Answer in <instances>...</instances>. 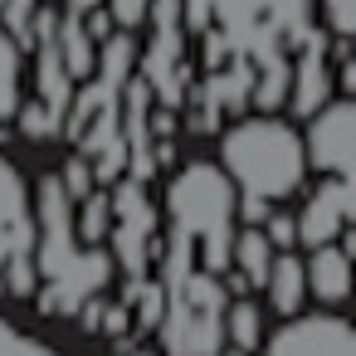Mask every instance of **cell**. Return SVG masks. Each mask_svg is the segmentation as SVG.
Wrapping results in <instances>:
<instances>
[{
  "label": "cell",
  "mask_w": 356,
  "mask_h": 356,
  "mask_svg": "<svg viewBox=\"0 0 356 356\" xmlns=\"http://www.w3.org/2000/svg\"><path fill=\"white\" fill-rule=\"evenodd\" d=\"M40 6H44V0H6V25H10V30H25Z\"/></svg>",
  "instance_id": "cell-20"
},
{
  "label": "cell",
  "mask_w": 356,
  "mask_h": 356,
  "mask_svg": "<svg viewBox=\"0 0 356 356\" xmlns=\"http://www.w3.org/2000/svg\"><path fill=\"white\" fill-rule=\"evenodd\" d=\"M108 234V200L103 195H83V210L74 220V239L79 244H98Z\"/></svg>",
  "instance_id": "cell-16"
},
{
  "label": "cell",
  "mask_w": 356,
  "mask_h": 356,
  "mask_svg": "<svg viewBox=\"0 0 356 356\" xmlns=\"http://www.w3.org/2000/svg\"><path fill=\"white\" fill-rule=\"evenodd\" d=\"M322 15H327V30L337 40L356 35V0H322Z\"/></svg>",
  "instance_id": "cell-18"
},
{
  "label": "cell",
  "mask_w": 356,
  "mask_h": 356,
  "mask_svg": "<svg viewBox=\"0 0 356 356\" xmlns=\"http://www.w3.org/2000/svg\"><path fill=\"white\" fill-rule=\"evenodd\" d=\"M0 356H59V351H54V346H44L40 337L20 332L15 322L0 317Z\"/></svg>",
  "instance_id": "cell-17"
},
{
  "label": "cell",
  "mask_w": 356,
  "mask_h": 356,
  "mask_svg": "<svg viewBox=\"0 0 356 356\" xmlns=\"http://www.w3.org/2000/svg\"><path fill=\"white\" fill-rule=\"evenodd\" d=\"M220 332H225V341H229L234 351H254V346L264 341V312H259L249 298H234V302H225Z\"/></svg>",
  "instance_id": "cell-14"
},
{
  "label": "cell",
  "mask_w": 356,
  "mask_h": 356,
  "mask_svg": "<svg viewBox=\"0 0 356 356\" xmlns=\"http://www.w3.org/2000/svg\"><path fill=\"white\" fill-rule=\"evenodd\" d=\"M0 268H6L10 293L35 288V215L25 176L0 156Z\"/></svg>",
  "instance_id": "cell-5"
},
{
  "label": "cell",
  "mask_w": 356,
  "mask_h": 356,
  "mask_svg": "<svg viewBox=\"0 0 356 356\" xmlns=\"http://www.w3.org/2000/svg\"><path fill=\"white\" fill-rule=\"evenodd\" d=\"M302 156H307V166H317L332 181H351L356 176V103L351 98L322 103L307 118Z\"/></svg>",
  "instance_id": "cell-6"
},
{
  "label": "cell",
  "mask_w": 356,
  "mask_h": 356,
  "mask_svg": "<svg viewBox=\"0 0 356 356\" xmlns=\"http://www.w3.org/2000/svg\"><path fill=\"white\" fill-rule=\"evenodd\" d=\"M220 171L229 176L234 195L278 205L307 176L302 137L278 118H244L220 137Z\"/></svg>",
  "instance_id": "cell-2"
},
{
  "label": "cell",
  "mask_w": 356,
  "mask_h": 356,
  "mask_svg": "<svg viewBox=\"0 0 356 356\" xmlns=\"http://www.w3.org/2000/svg\"><path fill=\"white\" fill-rule=\"evenodd\" d=\"M351 215H356V181H332V176H327V181L307 195L302 215H293L298 244H302V249H327V244H337V239L351 229Z\"/></svg>",
  "instance_id": "cell-8"
},
{
  "label": "cell",
  "mask_w": 356,
  "mask_h": 356,
  "mask_svg": "<svg viewBox=\"0 0 356 356\" xmlns=\"http://www.w3.org/2000/svg\"><path fill=\"white\" fill-rule=\"evenodd\" d=\"M215 356H249V351H234V346H220Z\"/></svg>",
  "instance_id": "cell-23"
},
{
  "label": "cell",
  "mask_w": 356,
  "mask_h": 356,
  "mask_svg": "<svg viewBox=\"0 0 356 356\" xmlns=\"http://www.w3.org/2000/svg\"><path fill=\"white\" fill-rule=\"evenodd\" d=\"M264 356H356V327L341 312H298L264 341Z\"/></svg>",
  "instance_id": "cell-7"
},
{
  "label": "cell",
  "mask_w": 356,
  "mask_h": 356,
  "mask_svg": "<svg viewBox=\"0 0 356 356\" xmlns=\"http://www.w3.org/2000/svg\"><path fill=\"white\" fill-rule=\"evenodd\" d=\"M171 307L161 322V356H215L225 346V283L191 264V249L171 239Z\"/></svg>",
  "instance_id": "cell-4"
},
{
  "label": "cell",
  "mask_w": 356,
  "mask_h": 356,
  "mask_svg": "<svg viewBox=\"0 0 356 356\" xmlns=\"http://www.w3.org/2000/svg\"><path fill=\"white\" fill-rule=\"evenodd\" d=\"M108 10H113V20L122 30H137L147 20V10H152V0H108Z\"/></svg>",
  "instance_id": "cell-19"
},
{
  "label": "cell",
  "mask_w": 356,
  "mask_h": 356,
  "mask_svg": "<svg viewBox=\"0 0 356 356\" xmlns=\"http://www.w3.org/2000/svg\"><path fill=\"white\" fill-rule=\"evenodd\" d=\"M166 215H171V239H181L205 268L225 273L229 268V239H234V186L220 166L191 161L176 171L166 186Z\"/></svg>",
  "instance_id": "cell-3"
},
{
  "label": "cell",
  "mask_w": 356,
  "mask_h": 356,
  "mask_svg": "<svg viewBox=\"0 0 356 356\" xmlns=\"http://www.w3.org/2000/svg\"><path fill=\"white\" fill-rule=\"evenodd\" d=\"M20 69H25V59H20V44L0 30V118H15L20 113Z\"/></svg>",
  "instance_id": "cell-15"
},
{
  "label": "cell",
  "mask_w": 356,
  "mask_h": 356,
  "mask_svg": "<svg viewBox=\"0 0 356 356\" xmlns=\"http://www.w3.org/2000/svg\"><path fill=\"white\" fill-rule=\"evenodd\" d=\"M0 6H6V0H0Z\"/></svg>",
  "instance_id": "cell-24"
},
{
  "label": "cell",
  "mask_w": 356,
  "mask_h": 356,
  "mask_svg": "<svg viewBox=\"0 0 356 356\" xmlns=\"http://www.w3.org/2000/svg\"><path fill=\"white\" fill-rule=\"evenodd\" d=\"M332 98V74H327V49L322 40H302L298 59H288V103L298 118H312L322 103Z\"/></svg>",
  "instance_id": "cell-9"
},
{
  "label": "cell",
  "mask_w": 356,
  "mask_h": 356,
  "mask_svg": "<svg viewBox=\"0 0 356 356\" xmlns=\"http://www.w3.org/2000/svg\"><path fill=\"white\" fill-rule=\"evenodd\" d=\"M264 293H268V307H273L278 317H298V312H302V302H307L302 259H298V254H273L268 278H264Z\"/></svg>",
  "instance_id": "cell-12"
},
{
  "label": "cell",
  "mask_w": 356,
  "mask_h": 356,
  "mask_svg": "<svg viewBox=\"0 0 356 356\" xmlns=\"http://www.w3.org/2000/svg\"><path fill=\"white\" fill-rule=\"evenodd\" d=\"M205 15L225 30V40L254 59L259 83L254 103L278 108L288 98V54L283 40H307V0H205Z\"/></svg>",
  "instance_id": "cell-1"
},
{
  "label": "cell",
  "mask_w": 356,
  "mask_h": 356,
  "mask_svg": "<svg viewBox=\"0 0 356 356\" xmlns=\"http://www.w3.org/2000/svg\"><path fill=\"white\" fill-rule=\"evenodd\" d=\"M127 356H161L156 346H137V351H127Z\"/></svg>",
  "instance_id": "cell-22"
},
{
  "label": "cell",
  "mask_w": 356,
  "mask_h": 356,
  "mask_svg": "<svg viewBox=\"0 0 356 356\" xmlns=\"http://www.w3.org/2000/svg\"><path fill=\"white\" fill-rule=\"evenodd\" d=\"M302 283H307V298H317V302H327V307L346 302V293H351V254H346L341 244L312 249V254L302 259Z\"/></svg>",
  "instance_id": "cell-10"
},
{
  "label": "cell",
  "mask_w": 356,
  "mask_h": 356,
  "mask_svg": "<svg viewBox=\"0 0 356 356\" xmlns=\"http://www.w3.org/2000/svg\"><path fill=\"white\" fill-rule=\"evenodd\" d=\"M88 10H98V0H74V15H88Z\"/></svg>",
  "instance_id": "cell-21"
},
{
  "label": "cell",
  "mask_w": 356,
  "mask_h": 356,
  "mask_svg": "<svg viewBox=\"0 0 356 356\" xmlns=\"http://www.w3.org/2000/svg\"><path fill=\"white\" fill-rule=\"evenodd\" d=\"M268 264H273V244L264 239V229H234L229 239V288L244 293V288H264L268 278Z\"/></svg>",
  "instance_id": "cell-11"
},
{
  "label": "cell",
  "mask_w": 356,
  "mask_h": 356,
  "mask_svg": "<svg viewBox=\"0 0 356 356\" xmlns=\"http://www.w3.org/2000/svg\"><path fill=\"white\" fill-rule=\"evenodd\" d=\"M54 49L69 79H88L93 74V40L83 35V15H69L54 25Z\"/></svg>",
  "instance_id": "cell-13"
}]
</instances>
